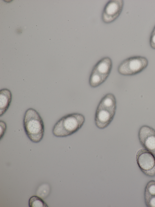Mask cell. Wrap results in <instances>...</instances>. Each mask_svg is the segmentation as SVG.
<instances>
[{
    "mask_svg": "<svg viewBox=\"0 0 155 207\" xmlns=\"http://www.w3.org/2000/svg\"><path fill=\"white\" fill-rule=\"evenodd\" d=\"M117 108L116 100L112 93H108L101 99L97 107L94 117L96 126L100 129H104L113 120Z\"/></svg>",
    "mask_w": 155,
    "mask_h": 207,
    "instance_id": "obj_1",
    "label": "cell"
},
{
    "mask_svg": "<svg viewBox=\"0 0 155 207\" xmlns=\"http://www.w3.org/2000/svg\"><path fill=\"white\" fill-rule=\"evenodd\" d=\"M25 132L29 140L34 143L40 142L43 137L44 123L39 114L32 108L25 112L23 119Z\"/></svg>",
    "mask_w": 155,
    "mask_h": 207,
    "instance_id": "obj_2",
    "label": "cell"
},
{
    "mask_svg": "<svg viewBox=\"0 0 155 207\" xmlns=\"http://www.w3.org/2000/svg\"><path fill=\"white\" fill-rule=\"evenodd\" d=\"M85 121V117L81 114L75 113L68 114L55 124L52 129V134L57 137L70 136L79 130Z\"/></svg>",
    "mask_w": 155,
    "mask_h": 207,
    "instance_id": "obj_3",
    "label": "cell"
},
{
    "mask_svg": "<svg viewBox=\"0 0 155 207\" xmlns=\"http://www.w3.org/2000/svg\"><path fill=\"white\" fill-rule=\"evenodd\" d=\"M113 66L111 59L108 56L102 58L93 67L89 79L90 86L97 87L103 83L110 74Z\"/></svg>",
    "mask_w": 155,
    "mask_h": 207,
    "instance_id": "obj_4",
    "label": "cell"
},
{
    "mask_svg": "<svg viewBox=\"0 0 155 207\" xmlns=\"http://www.w3.org/2000/svg\"><path fill=\"white\" fill-rule=\"evenodd\" d=\"M148 64V60L145 57H130L120 63L118 67L117 71L123 76H132L142 72L147 67Z\"/></svg>",
    "mask_w": 155,
    "mask_h": 207,
    "instance_id": "obj_5",
    "label": "cell"
},
{
    "mask_svg": "<svg viewBox=\"0 0 155 207\" xmlns=\"http://www.w3.org/2000/svg\"><path fill=\"white\" fill-rule=\"evenodd\" d=\"M137 165L141 172L149 177H155V156L144 148L139 150L136 155Z\"/></svg>",
    "mask_w": 155,
    "mask_h": 207,
    "instance_id": "obj_6",
    "label": "cell"
},
{
    "mask_svg": "<svg viewBox=\"0 0 155 207\" xmlns=\"http://www.w3.org/2000/svg\"><path fill=\"white\" fill-rule=\"evenodd\" d=\"M124 5V2L122 0L109 1L105 5L102 13V21L106 24L114 22L120 15Z\"/></svg>",
    "mask_w": 155,
    "mask_h": 207,
    "instance_id": "obj_7",
    "label": "cell"
},
{
    "mask_svg": "<svg viewBox=\"0 0 155 207\" xmlns=\"http://www.w3.org/2000/svg\"><path fill=\"white\" fill-rule=\"evenodd\" d=\"M138 137L144 148L155 156V130L149 126H142L139 129Z\"/></svg>",
    "mask_w": 155,
    "mask_h": 207,
    "instance_id": "obj_8",
    "label": "cell"
},
{
    "mask_svg": "<svg viewBox=\"0 0 155 207\" xmlns=\"http://www.w3.org/2000/svg\"><path fill=\"white\" fill-rule=\"evenodd\" d=\"M144 200L147 207H155V180H152L146 184L144 190Z\"/></svg>",
    "mask_w": 155,
    "mask_h": 207,
    "instance_id": "obj_9",
    "label": "cell"
},
{
    "mask_svg": "<svg viewBox=\"0 0 155 207\" xmlns=\"http://www.w3.org/2000/svg\"><path fill=\"white\" fill-rule=\"evenodd\" d=\"M12 98V93L9 89L3 88L0 91V114L2 117L10 106Z\"/></svg>",
    "mask_w": 155,
    "mask_h": 207,
    "instance_id": "obj_10",
    "label": "cell"
},
{
    "mask_svg": "<svg viewBox=\"0 0 155 207\" xmlns=\"http://www.w3.org/2000/svg\"><path fill=\"white\" fill-rule=\"evenodd\" d=\"M29 207H48L46 202L40 197L36 195L31 197L28 201Z\"/></svg>",
    "mask_w": 155,
    "mask_h": 207,
    "instance_id": "obj_11",
    "label": "cell"
},
{
    "mask_svg": "<svg viewBox=\"0 0 155 207\" xmlns=\"http://www.w3.org/2000/svg\"><path fill=\"white\" fill-rule=\"evenodd\" d=\"M49 186L47 184H44L40 186L37 191L38 196L43 198L46 197L50 192Z\"/></svg>",
    "mask_w": 155,
    "mask_h": 207,
    "instance_id": "obj_12",
    "label": "cell"
},
{
    "mask_svg": "<svg viewBox=\"0 0 155 207\" xmlns=\"http://www.w3.org/2000/svg\"><path fill=\"white\" fill-rule=\"evenodd\" d=\"M149 42L150 47L155 49V26L150 34Z\"/></svg>",
    "mask_w": 155,
    "mask_h": 207,
    "instance_id": "obj_13",
    "label": "cell"
},
{
    "mask_svg": "<svg viewBox=\"0 0 155 207\" xmlns=\"http://www.w3.org/2000/svg\"><path fill=\"white\" fill-rule=\"evenodd\" d=\"M0 139L1 140L3 137L6 129V124L3 120H0Z\"/></svg>",
    "mask_w": 155,
    "mask_h": 207,
    "instance_id": "obj_14",
    "label": "cell"
},
{
    "mask_svg": "<svg viewBox=\"0 0 155 207\" xmlns=\"http://www.w3.org/2000/svg\"><path fill=\"white\" fill-rule=\"evenodd\" d=\"M18 33H21V29H18L16 31Z\"/></svg>",
    "mask_w": 155,
    "mask_h": 207,
    "instance_id": "obj_15",
    "label": "cell"
}]
</instances>
